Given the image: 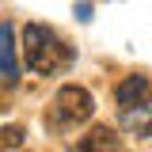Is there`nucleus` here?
I'll return each mask as SVG.
<instances>
[{"label":"nucleus","mask_w":152,"mask_h":152,"mask_svg":"<svg viewBox=\"0 0 152 152\" xmlns=\"http://www.w3.org/2000/svg\"><path fill=\"white\" fill-rule=\"evenodd\" d=\"M0 80L15 84L19 80V61H15V34L8 23H0Z\"/></svg>","instance_id":"nucleus-4"},{"label":"nucleus","mask_w":152,"mask_h":152,"mask_svg":"<svg viewBox=\"0 0 152 152\" xmlns=\"http://www.w3.org/2000/svg\"><path fill=\"white\" fill-rule=\"evenodd\" d=\"M23 61H27L31 72L50 76V72H57V69L69 61V50H65V42H61L50 27L27 23V27H23Z\"/></svg>","instance_id":"nucleus-1"},{"label":"nucleus","mask_w":152,"mask_h":152,"mask_svg":"<svg viewBox=\"0 0 152 152\" xmlns=\"http://www.w3.org/2000/svg\"><path fill=\"white\" fill-rule=\"evenodd\" d=\"M91 110H95V99H91V91L80 88V84H65V88L53 95V122H61V126L88 122Z\"/></svg>","instance_id":"nucleus-2"},{"label":"nucleus","mask_w":152,"mask_h":152,"mask_svg":"<svg viewBox=\"0 0 152 152\" xmlns=\"http://www.w3.org/2000/svg\"><path fill=\"white\" fill-rule=\"evenodd\" d=\"M23 137H27V129L23 126H0V152H19L23 148Z\"/></svg>","instance_id":"nucleus-6"},{"label":"nucleus","mask_w":152,"mask_h":152,"mask_svg":"<svg viewBox=\"0 0 152 152\" xmlns=\"http://www.w3.org/2000/svg\"><path fill=\"white\" fill-rule=\"evenodd\" d=\"M148 95H152V80H148V76H126V80L114 88L118 107H137V103H148Z\"/></svg>","instance_id":"nucleus-3"},{"label":"nucleus","mask_w":152,"mask_h":152,"mask_svg":"<svg viewBox=\"0 0 152 152\" xmlns=\"http://www.w3.org/2000/svg\"><path fill=\"white\" fill-rule=\"evenodd\" d=\"M122 122H126L137 137H152V107H148V103H137V110H133V107H126Z\"/></svg>","instance_id":"nucleus-5"},{"label":"nucleus","mask_w":152,"mask_h":152,"mask_svg":"<svg viewBox=\"0 0 152 152\" xmlns=\"http://www.w3.org/2000/svg\"><path fill=\"white\" fill-rule=\"evenodd\" d=\"M72 152H88V148H84V145H72Z\"/></svg>","instance_id":"nucleus-7"}]
</instances>
